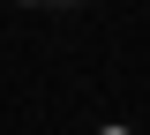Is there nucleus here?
Wrapping results in <instances>:
<instances>
[{
	"mask_svg": "<svg viewBox=\"0 0 150 135\" xmlns=\"http://www.w3.org/2000/svg\"><path fill=\"white\" fill-rule=\"evenodd\" d=\"M15 8H83V0H15Z\"/></svg>",
	"mask_w": 150,
	"mask_h": 135,
	"instance_id": "nucleus-1",
	"label": "nucleus"
}]
</instances>
